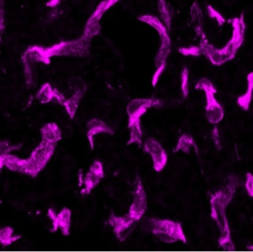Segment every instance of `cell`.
I'll return each mask as SVG.
<instances>
[{
    "label": "cell",
    "instance_id": "cell-1",
    "mask_svg": "<svg viewBox=\"0 0 253 252\" xmlns=\"http://www.w3.org/2000/svg\"><path fill=\"white\" fill-rule=\"evenodd\" d=\"M235 184L232 182L226 189L219 190L211 196V217L216 222L220 231L218 240L219 247L226 251H234L235 244L231 237L230 228L226 215V208L232 201L235 193Z\"/></svg>",
    "mask_w": 253,
    "mask_h": 252
},
{
    "label": "cell",
    "instance_id": "cell-2",
    "mask_svg": "<svg viewBox=\"0 0 253 252\" xmlns=\"http://www.w3.org/2000/svg\"><path fill=\"white\" fill-rule=\"evenodd\" d=\"M149 231L165 243L181 241L187 243L183 228L179 222L170 219H149Z\"/></svg>",
    "mask_w": 253,
    "mask_h": 252
},
{
    "label": "cell",
    "instance_id": "cell-3",
    "mask_svg": "<svg viewBox=\"0 0 253 252\" xmlns=\"http://www.w3.org/2000/svg\"><path fill=\"white\" fill-rule=\"evenodd\" d=\"M56 144L42 142L32 152L29 158L25 159V168L23 173L36 177L40 172L45 167L55 151Z\"/></svg>",
    "mask_w": 253,
    "mask_h": 252
},
{
    "label": "cell",
    "instance_id": "cell-4",
    "mask_svg": "<svg viewBox=\"0 0 253 252\" xmlns=\"http://www.w3.org/2000/svg\"><path fill=\"white\" fill-rule=\"evenodd\" d=\"M197 88L204 90L207 96V106H206V117L209 122L212 124H217L223 120L224 111L220 103L217 101L214 94L216 90L210 83L204 82L198 84Z\"/></svg>",
    "mask_w": 253,
    "mask_h": 252
},
{
    "label": "cell",
    "instance_id": "cell-5",
    "mask_svg": "<svg viewBox=\"0 0 253 252\" xmlns=\"http://www.w3.org/2000/svg\"><path fill=\"white\" fill-rule=\"evenodd\" d=\"M161 102L155 99H138L131 101L127 106V113L128 115V127L134 123L140 121L142 115L146 113L149 108L161 106Z\"/></svg>",
    "mask_w": 253,
    "mask_h": 252
},
{
    "label": "cell",
    "instance_id": "cell-6",
    "mask_svg": "<svg viewBox=\"0 0 253 252\" xmlns=\"http://www.w3.org/2000/svg\"><path fill=\"white\" fill-rule=\"evenodd\" d=\"M144 150L152 156L154 170L157 172L162 171L167 165L168 157L161 144L150 138L145 142Z\"/></svg>",
    "mask_w": 253,
    "mask_h": 252
},
{
    "label": "cell",
    "instance_id": "cell-7",
    "mask_svg": "<svg viewBox=\"0 0 253 252\" xmlns=\"http://www.w3.org/2000/svg\"><path fill=\"white\" fill-rule=\"evenodd\" d=\"M147 209V198L146 191L140 179H137L135 196L134 201L130 206L128 215L134 219V222L140 220Z\"/></svg>",
    "mask_w": 253,
    "mask_h": 252
},
{
    "label": "cell",
    "instance_id": "cell-8",
    "mask_svg": "<svg viewBox=\"0 0 253 252\" xmlns=\"http://www.w3.org/2000/svg\"><path fill=\"white\" fill-rule=\"evenodd\" d=\"M47 216L52 222L53 228L51 230V232H56L60 228L63 235L69 236L70 234L72 212L69 208L63 207L59 214H56L52 208H49Z\"/></svg>",
    "mask_w": 253,
    "mask_h": 252
},
{
    "label": "cell",
    "instance_id": "cell-9",
    "mask_svg": "<svg viewBox=\"0 0 253 252\" xmlns=\"http://www.w3.org/2000/svg\"><path fill=\"white\" fill-rule=\"evenodd\" d=\"M103 177H104V171H103V164L100 161H94L90 167L89 171L87 173L84 179L85 188L81 191V194L83 196L89 194Z\"/></svg>",
    "mask_w": 253,
    "mask_h": 252
},
{
    "label": "cell",
    "instance_id": "cell-10",
    "mask_svg": "<svg viewBox=\"0 0 253 252\" xmlns=\"http://www.w3.org/2000/svg\"><path fill=\"white\" fill-rule=\"evenodd\" d=\"M134 222V219L128 214L126 216H117L112 213L109 219V223L113 228L114 232L121 241L126 240V236L124 234V233L133 225Z\"/></svg>",
    "mask_w": 253,
    "mask_h": 252
},
{
    "label": "cell",
    "instance_id": "cell-11",
    "mask_svg": "<svg viewBox=\"0 0 253 252\" xmlns=\"http://www.w3.org/2000/svg\"><path fill=\"white\" fill-rule=\"evenodd\" d=\"M88 127V133H87V137H88V142H89L90 146L91 149H94V137L96 135L100 133H109V134H113L114 131L112 128L106 125L101 120L94 118L91 121H88L87 124Z\"/></svg>",
    "mask_w": 253,
    "mask_h": 252
},
{
    "label": "cell",
    "instance_id": "cell-12",
    "mask_svg": "<svg viewBox=\"0 0 253 252\" xmlns=\"http://www.w3.org/2000/svg\"><path fill=\"white\" fill-rule=\"evenodd\" d=\"M42 140L48 143L56 144L62 139L61 132L55 123H48L41 128Z\"/></svg>",
    "mask_w": 253,
    "mask_h": 252
},
{
    "label": "cell",
    "instance_id": "cell-13",
    "mask_svg": "<svg viewBox=\"0 0 253 252\" xmlns=\"http://www.w3.org/2000/svg\"><path fill=\"white\" fill-rule=\"evenodd\" d=\"M192 148H195V152L197 155H198V147L195 144L193 137L190 135L183 134L179 139L174 152L182 151L184 153L189 154Z\"/></svg>",
    "mask_w": 253,
    "mask_h": 252
},
{
    "label": "cell",
    "instance_id": "cell-14",
    "mask_svg": "<svg viewBox=\"0 0 253 252\" xmlns=\"http://www.w3.org/2000/svg\"><path fill=\"white\" fill-rule=\"evenodd\" d=\"M84 96V90H78L70 99H68V100H66V102L63 103V106L66 107V111H67L69 117H70V118H72V119L75 116V114H76L77 109H78V103H79L81 98Z\"/></svg>",
    "mask_w": 253,
    "mask_h": 252
},
{
    "label": "cell",
    "instance_id": "cell-15",
    "mask_svg": "<svg viewBox=\"0 0 253 252\" xmlns=\"http://www.w3.org/2000/svg\"><path fill=\"white\" fill-rule=\"evenodd\" d=\"M128 128L130 129V139L127 143V145L136 144L138 146H140L142 145V137H143L140 121L134 123Z\"/></svg>",
    "mask_w": 253,
    "mask_h": 252
},
{
    "label": "cell",
    "instance_id": "cell-16",
    "mask_svg": "<svg viewBox=\"0 0 253 252\" xmlns=\"http://www.w3.org/2000/svg\"><path fill=\"white\" fill-rule=\"evenodd\" d=\"M14 230L11 227H4L0 231V243L3 246H8L20 239V236H13Z\"/></svg>",
    "mask_w": 253,
    "mask_h": 252
},
{
    "label": "cell",
    "instance_id": "cell-17",
    "mask_svg": "<svg viewBox=\"0 0 253 252\" xmlns=\"http://www.w3.org/2000/svg\"><path fill=\"white\" fill-rule=\"evenodd\" d=\"M54 90L53 91L51 86L46 84L41 88L37 94V99L42 103H48L54 99Z\"/></svg>",
    "mask_w": 253,
    "mask_h": 252
},
{
    "label": "cell",
    "instance_id": "cell-18",
    "mask_svg": "<svg viewBox=\"0 0 253 252\" xmlns=\"http://www.w3.org/2000/svg\"><path fill=\"white\" fill-rule=\"evenodd\" d=\"M253 90V81H251L249 84L248 91L244 96H241L238 99V103L241 109L244 111H247L250 108V103L252 100V92Z\"/></svg>",
    "mask_w": 253,
    "mask_h": 252
},
{
    "label": "cell",
    "instance_id": "cell-19",
    "mask_svg": "<svg viewBox=\"0 0 253 252\" xmlns=\"http://www.w3.org/2000/svg\"><path fill=\"white\" fill-rule=\"evenodd\" d=\"M211 137L215 145L217 151H220L222 149L221 142H220V135H219V130L217 127H214L211 132Z\"/></svg>",
    "mask_w": 253,
    "mask_h": 252
},
{
    "label": "cell",
    "instance_id": "cell-20",
    "mask_svg": "<svg viewBox=\"0 0 253 252\" xmlns=\"http://www.w3.org/2000/svg\"><path fill=\"white\" fill-rule=\"evenodd\" d=\"M245 187L249 196L253 197V175L250 172L246 175Z\"/></svg>",
    "mask_w": 253,
    "mask_h": 252
},
{
    "label": "cell",
    "instance_id": "cell-21",
    "mask_svg": "<svg viewBox=\"0 0 253 252\" xmlns=\"http://www.w3.org/2000/svg\"><path fill=\"white\" fill-rule=\"evenodd\" d=\"M1 154L9 153L10 151L19 149V146H11L8 142H1Z\"/></svg>",
    "mask_w": 253,
    "mask_h": 252
}]
</instances>
